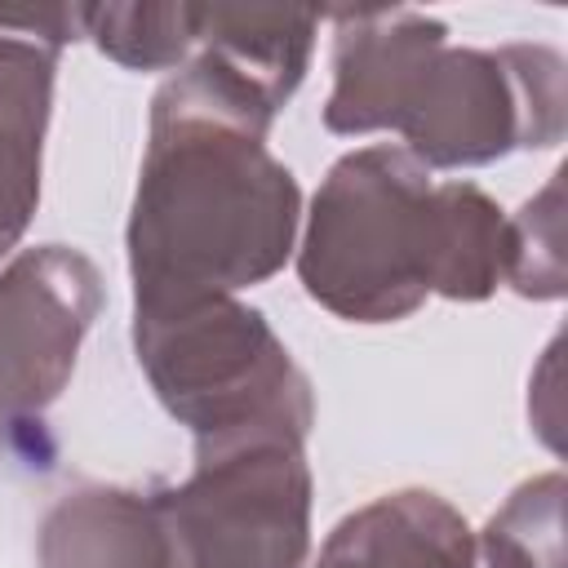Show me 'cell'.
Returning <instances> with one entry per match:
<instances>
[{"label":"cell","instance_id":"1","mask_svg":"<svg viewBox=\"0 0 568 568\" xmlns=\"http://www.w3.org/2000/svg\"><path fill=\"white\" fill-rule=\"evenodd\" d=\"M271 120L204 53L160 84L124 231L133 306L240 293L293 257L302 191L266 146Z\"/></svg>","mask_w":568,"mask_h":568},{"label":"cell","instance_id":"2","mask_svg":"<svg viewBox=\"0 0 568 568\" xmlns=\"http://www.w3.org/2000/svg\"><path fill=\"white\" fill-rule=\"evenodd\" d=\"M444 182L404 146H359L324 173L297 244L311 302L351 324H395L444 288Z\"/></svg>","mask_w":568,"mask_h":568},{"label":"cell","instance_id":"3","mask_svg":"<svg viewBox=\"0 0 568 568\" xmlns=\"http://www.w3.org/2000/svg\"><path fill=\"white\" fill-rule=\"evenodd\" d=\"M133 351L155 399L195 435H297L315 426V395L262 311L235 293L133 306Z\"/></svg>","mask_w":568,"mask_h":568},{"label":"cell","instance_id":"4","mask_svg":"<svg viewBox=\"0 0 568 568\" xmlns=\"http://www.w3.org/2000/svg\"><path fill=\"white\" fill-rule=\"evenodd\" d=\"M173 568H306V439L262 430L195 444V470L155 488Z\"/></svg>","mask_w":568,"mask_h":568},{"label":"cell","instance_id":"5","mask_svg":"<svg viewBox=\"0 0 568 568\" xmlns=\"http://www.w3.org/2000/svg\"><path fill=\"white\" fill-rule=\"evenodd\" d=\"M564 58L546 44H439L422 62L395 133L426 169H470L510 151L555 146L564 138Z\"/></svg>","mask_w":568,"mask_h":568},{"label":"cell","instance_id":"6","mask_svg":"<svg viewBox=\"0 0 568 568\" xmlns=\"http://www.w3.org/2000/svg\"><path fill=\"white\" fill-rule=\"evenodd\" d=\"M102 311V275L71 244H40L0 271V457L67 390L84 333Z\"/></svg>","mask_w":568,"mask_h":568},{"label":"cell","instance_id":"7","mask_svg":"<svg viewBox=\"0 0 568 568\" xmlns=\"http://www.w3.org/2000/svg\"><path fill=\"white\" fill-rule=\"evenodd\" d=\"M80 36L84 4L0 13V257L13 253L36 217L58 49Z\"/></svg>","mask_w":568,"mask_h":568},{"label":"cell","instance_id":"8","mask_svg":"<svg viewBox=\"0 0 568 568\" xmlns=\"http://www.w3.org/2000/svg\"><path fill=\"white\" fill-rule=\"evenodd\" d=\"M439 44H448V27L417 9L337 13L333 89L324 102V124L333 133L395 129V115L422 71V62Z\"/></svg>","mask_w":568,"mask_h":568},{"label":"cell","instance_id":"9","mask_svg":"<svg viewBox=\"0 0 568 568\" xmlns=\"http://www.w3.org/2000/svg\"><path fill=\"white\" fill-rule=\"evenodd\" d=\"M311 568H479L457 506L426 488L382 493L346 515Z\"/></svg>","mask_w":568,"mask_h":568},{"label":"cell","instance_id":"10","mask_svg":"<svg viewBox=\"0 0 568 568\" xmlns=\"http://www.w3.org/2000/svg\"><path fill=\"white\" fill-rule=\"evenodd\" d=\"M40 568H173L151 493L89 484L44 515Z\"/></svg>","mask_w":568,"mask_h":568},{"label":"cell","instance_id":"11","mask_svg":"<svg viewBox=\"0 0 568 568\" xmlns=\"http://www.w3.org/2000/svg\"><path fill=\"white\" fill-rule=\"evenodd\" d=\"M315 31H320V18L297 13V9L204 4L195 53L226 67L240 84H248L280 115V106L297 93L306 67H311Z\"/></svg>","mask_w":568,"mask_h":568},{"label":"cell","instance_id":"12","mask_svg":"<svg viewBox=\"0 0 568 568\" xmlns=\"http://www.w3.org/2000/svg\"><path fill=\"white\" fill-rule=\"evenodd\" d=\"M204 4H84V36L129 71L186 67Z\"/></svg>","mask_w":568,"mask_h":568},{"label":"cell","instance_id":"13","mask_svg":"<svg viewBox=\"0 0 568 568\" xmlns=\"http://www.w3.org/2000/svg\"><path fill=\"white\" fill-rule=\"evenodd\" d=\"M479 568H564V475L519 484L475 537Z\"/></svg>","mask_w":568,"mask_h":568},{"label":"cell","instance_id":"14","mask_svg":"<svg viewBox=\"0 0 568 568\" xmlns=\"http://www.w3.org/2000/svg\"><path fill=\"white\" fill-rule=\"evenodd\" d=\"M564 169L510 217V271L506 284L524 297H564V222H559Z\"/></svg>","mask_w":568,"mask_h":568}]
</instances>
